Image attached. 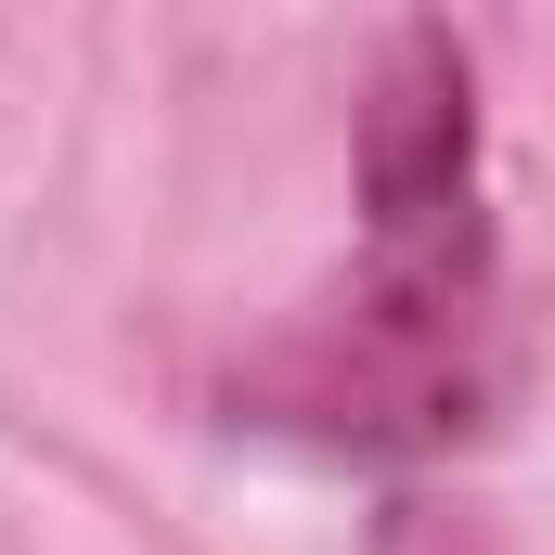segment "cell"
Segmentation results:
<instances>
[{
  "mask_svg": "<svg viewBox=\"0 0 555 555\" xmlns=\"http://www.w3.org/2000/svg\"><path fill=\"white\" fill-rule=\"evenodd\" d=\"M504 401V310H491V220H478V117L465 52L401 26L362 104V272L246 362V414L310 426L349 452H439Z\"/></svg>",
  "mask_w": 555,
  "mask_h": 555,
  "instance_id": "obj_1",
  "label": "cell"
}]
</instances>
